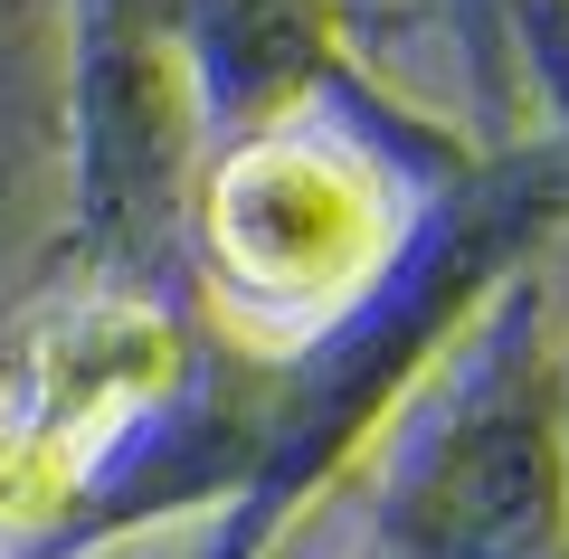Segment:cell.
<instances>
[{
  "label": "cell",
  "mask_w": 569,
  "mask_h": 559,
  "mask_svg": "<svg viewBox=\"0 0 569 559\" xmlns=\"http://www.w3.org/2000/svg\"><path fill=\"white\" fill-rule=\"evenodd\" d=\"M238 200H266V219L228 209V247L238 266H257L266 285H332L361 247V219H351V171L332 161H295V152H266L228 180Z\"/></svg>",
  "instance_id": "6da1fadb"
}]
</instances>
